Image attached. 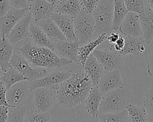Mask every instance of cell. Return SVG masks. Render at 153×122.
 Wrapping results in <instances>:
<instances>
[{
	"label": "cell",
	"instance_id": "37",
	"mask_svg": "<svg viewBox=\"0 0 153 122\" xmlns=\"http://www.w3.org/2000/svg\"><path fill=\"white\" fill-rule=\"evenodd\" d=\"M11 7L18 9H23L27 7L28 0H9Z\"/></svg>",
	"mask_w": 153,
	"mask_h": 122
},
{
	"label": "cell",
	"instance_id": "45",
	"mask_svg": "<svg viewBox=\"0 0 153 122\" xmlns=\"http://www.w3.org/2000/svg\"><path fill=\"white\" fill-rule=\"evenodd\" d=\"M2 73V70L0 68V77H1V73Z\"/></svg>",
	"mask_w": 153,
	"mask_h": 122
},
{
	"label": "cell",
	"instance_id": "24",
	"mask_svg": "<svg viewBox=\"0 0 153 122\" xmlns=\"http://www.w3.org/2000/svg\"><path fill=\"white\" fill-rule=\"evenodd\" d=\"M82 7L79 0H60L56 5V12L74 19L81 12Z\"/></svg>",
	"mask_w": 153,
	"mask_h": 122
},
{
	"label": "cell",
	"instance_id": "2",
	"mask_svg": "<svg viewBox=\"0 0 153 122\" xmlns=\"http://www.w3.org/2000/svg\"><path fill=\"white\" fill-rule=\"evenodd\" d=\"M17 50L28 62L37 67L59 68L73 62L68 58L59 56L55 51L48 48L38 46L30 43H25Z\"/></svg>",
	"mask_w": 153,
	"mask_h": 122
},
{
	"label": "cell",
	"instance_id": "14",
	"mask_svg": "<svg viewBox=\"0 0 153 122\" xmlns=\"http://www.w3.org/2000/svg\"><path fill=\"white\" fill-rule=\"evenodd\" d=\"M80 44L81 42L78 40H58L55 43V52L59 56L68 58L78 64V52Z\"/></svg>",
	"mask_w": 153,
	"mask_h": 122
},
{
	"label": "cell",
	"instance_id": "5",
	"mask_svg": "<svg viewBox=\"0 0 153 122\" xmlns=\"http://www.w3.org/2000/svg\"><path fill=\"white\" fill-rule=\"evenodd\" d=\"M75 36L81 43H87L91 40L95 30V21L91 14L82 9L74 19Z\"/></svg>",
	"mask_w": 153,
	"mask_h": 122
},
{
	"label": "cell",
	"instance_id": "25",
	"mask_svg": "<svg viewBox=\"0 0 153 122\" xmlns=\"http://www.w3.org/2000/svg\"><path fill=\"white\" fill-rule=\"evenodd\" d=\"M13 46L7 37L0 39V68L7 71L11 67L10 60L13 57Z\"/></svg>",
	"mask_w": 153,
	"mask_h": 122
},
{
	"label": "cell",
	"instance_id": "19",
	"mask_svg": "<svg viewBox=\"0 0 153 122\" xmlns=\"http://www.w3.org/2000/svg\"><path fill=\"white\" fill-rule=\"evenodd\" d=\"M146 43L143 37L126 36L123 49L119 52L123 55H140L146 50Z\"/></svg>",
	"mask_w": 153,
	"mask_h": 122
},
{
	"label": "cell",
	"instance_id": "9",
	"mask_svg": "<svg viewBox=\"0 0 153 122\" xmlns=\"http://www.w3.org/2000/svg\"><path fill=\"white\" fill-rule=\"evenodd\" d=\"M10 64L11 67L23 75L26 80L33 81L39 79L47 74L44 69L32 68L26 58L19 55L14 54L13 55L10 60Z\"/></svg>",
	"mask_w": 153,
	"mask_h": 122
},
{
	"label": "cell",
	"instance_id": "1",
	"mask_svg": "<svg viewBox=\"0 0 153 122\" xmlns=\"http://www.w3.org/2000/svg\"><path fill=\"white\" fill-rule=\"evenodd\" d=\"M93 85L84 71L72 73L56 90V101L59 106L70 109L84 102Z\"/></svg>",
	"mask_w": 153,
	"mask_h": 122
},
{
	"label": "cell",
	"instance_id": "4",
	"mask_svg": "<svg viewBox=\"0 0 153 122\" xmlns=\"http://www.w3.org/2000/svg\"><path fill=\"white\" fill-rule=\"evenodd\" d=\"M114 13V0H100L92 12L95 21L94 36L112 32Z\"/></svg>",
	"mask_w": 153,
	"mask_h": 122
},
{
	"label": "cell",
	"instance_id": "6",
	"mask_svg": "<svg viewBox=\"0 0 153 122\" xmlns=\"http://www.w3.org/2000/svg\"><path fill=\"white\" fill-rule=\"evenodd\" d=\"M72 74V71H54L47 74L42 78L33 81H29V87L30 92L39 87H44L48 89L57 90L60 85L69 78Z\"/></svg>",
	"mask_w": 153,
	"mask_h": 122
},
{
	"label": "cell",
	"instance_id": "31",
	"mask_svg": "<svg viewBox=\"0 0 153 122\" xmlns=\"http://www.w3.org/2000/svg\"><path fill=\"white\" fill-rule=\"evenodd\" d=\"M125 5L128 10L140 14L146 8L147 0H124Z\"/></svg>",
	"mask_w": 153,
	"mask_h": 122
},
{
	"label": "cell",
	"instance_id": "15",
	"mask_svg": "<svg viewBox=\"0 0 153 122\" xmlns=\"http://www.w3.org/2000/svg\"><path fill=\"white\" fill-rule=\"evenodd\" d=\"M123 85L120 69L105 72L100 78L97 87L100 91L105 93Z\"/></svg>",
	"mask_w": 153,
	"mask_h": 122
},
{
	"label": "cell",
	"instance_id": "11",
	"mask_svg": "<svg viewBox=\"0 0 153 122\" xmlns=\"http://www.w3.org/2000/svg\"><path fill=\"white\" fill-rule=\"evenodd\" d=\"M32 17L30 12L27 11L26 14L17 23L7 35V39L13 45L25 38L30 37L29 26Z\"/></svg>",
	"mask_w": 153,
	"mask_h": 122
},
{
	"label": "cell",
	"instance_id": "38",
	"mask_svg": "<svg viewBox=\"0 0 153 122\" xmlns=\"http://www.w3.org/2000/svg\"><path fill=\"white\" fill-rule=\"evenodd\" d=\"M11 7L9 0H0V16L4 15Z\"/></svg>",
	"mask_w": 153,
	"mask_h": 122
},
{
	"label": "cell",
	"instance_id": "42",
	"mask_svg": "<svg viewBox=\"0 0 153 122\" xmlns=\"http://www.w3.org/2000/svg\"><path fill=\"white\" fill-rule=\"evenodd\" d=\"M120 35L116 32H111L108 35H107L106 40L111 44H114L119 38Z\"/></svg>",
	"mask_w": 153,
	"mask_h": 122
},
{
	"label": "cell",
	"instance_id": "23",
	"mask_svg": "<svg viewBox=\"0 0 153 122\" xmlns=\"http://www.w3.org/2000/svg\"><path fill=\"white\" fill-rule=\"evenodd\" d=\"M139 14L143 37L146 44H151L153 39V11L146 7Z\"/></svg>",
	"mask_w": 153,
	"mask_h": 122
},
{
	"label": "cell",
	"instance_id": "12",
	"mask_svg": "<svg viewBox=\"0 0 153 122\" xmlns=\"http://www.w3.org/2000/svg\"><path fill=\"white\" fill-rule=\"evenodd\" d=\"M28 11L30 12L35 22L51 17L56 12V5L46 0H34L29 2Z\"/></svg>",
	"mask_w": 153,
	"mask_h": 122
},
{
	"label": "cell",
	"instance_id": "34",
	"mask_svg": "<svg viewBox=\"0 0 153 122\" xmlns=\"http://www.w3.org/2000/svg\"><path fill=\"white\" fill-rule=\"evenodd\" d=\"M143 105L148 114L153 117V85L143 96Z\"/></svg>",
	"mask_w": 153,
	"mask_h": 122
},
{
	"label": "cell",
	"instance_id": "16",
	"mask_svg": "<svg viewBox=\"0 0 153 122\" xmlns=\"http://www.w3.org/2000/svg\"><path fill=\"white\" fill-rule=\"evenodd\" d=\"M52 105V95L49 89L44 87H39L35 89L32 103V110L33 111L41 112H48Z\"/></svg>",
	"mask_w": 153,
	"mask_h": 122
},
{
	"label": "cell",
	"instance_id": "32",
	"mask_svg": "<svg viewBox=\"0 0 153 122\" xmlns=\"http://www.w3.org/2000/svg\"><path fill=\"white\" fill-rule=\"evenodd\" d=\"M50 116L48 112H41L35 111L33 110L26 112L25 121H50Z\"/></svg>",
	"mask_w": 153,
	"mask_h": 122
},
{
	"label": "cell",
	"instance_id": "3",
	"mask_svg": "<svg viewBox=\"0 0 153 122\" xmlns=\"http://www.w3.org/2000/svg\"><path fill=\"white\" fill-rule=\"evenodd\" d=\"M130 98V87L124 85L117 89L103 94L101 101L99 114L113 112L126 109L129 104Z\"/></svg>",
	"mask_w": 153,
	"mask_h": 122
},
{
	"label": "cell",
	"instance_id": "22",
	"mask_svg": "<svg viewBox=\"0 0 153 122\" xmlns=\"http://www.w3.org/2000/svg\"><path fill=\"white\" fill-rule=\"evenodd\" d=\"M36 24L54 43L58 40H66L65 36L51 18L39 20Z\"/></svg>",
	"mask_w": 153,
	"mask_h": 122
},
{
	"label": "cell",
	"instance_id": "8",
	"mask_svg": "<svg viewBox=\"0 0 153 122\" xmlns=\"http://www.w3.org/2000/svg\"><path fill=\"white\" fill-rule=\"evenodd\" d=\"M30 92L29 80H23L11 86L6 93L7 100L10 107L15 108L25 104Z\"/></svg>",
	"mask_w": 153,
	"mask_h": 122
},
{
	"label": "cell",
	"instance_id": "39",
	"mask_svg": "<svg viewBox=\"0 0 153 122\" xmlns=\"http://www.w3.org/2000/svg\"><path fill=\"white\" fill-rule=\"evenodd\" d=\"M124 44H125V39L122 36H120L118 40L114 44H112L111 46L115 51L118 52H120L124 48Z\"/></svg>",
	"mask_w": 153,
	"mask_h": 122
},
{
	"label": "cell",
	"instance_id": "40",
	"mask_svg": "<svg viewBox=\"0 0 153 122\" xmlns=\"http://www.w3.org/2000/svg\"><path fill=\"white\" fill-rule=\"evenodd\" d=\"M8 108L10 107L5 105H0V121H7Z\"/></svg>",
	"mask_w": 153,
	"mask_h": 122
},
{
	"label": "cell",
	"instance_id": "13",
	"mask_svg": "<svg viewBox=\"0 0 153 122\" xmlns=\"http://www.w3.org/2000/svg\"><path fill=\"white\" fill-rule=\"evenodd\" d=\"M118 30L121 33L126 36L143 37L139 14L136 12L128 11L120 25Z\"/></svg>",
	"mask_w": 153,
	"mask_h": 122
},
{
	"label": "cell",
	"instance_id": "47",
	"mask_svg": "<svg viewBox=\"0 0 153 122\" xmlns=\"http://www.w3.org/2000/svg\"><path fill=\"white\" fill-rule=\"evenodd\" d=\"M151 45H152V46H153V39H152V42H151Z\"/></svg>",
	"mask_w": 153,
	"mask_h": 122
},
{
	"label": "cell",
	"instance_id": "29",
	"mask_svg": "<svg viewBox=\"0 0 153 122\" xmlns=\"http://www.w3.org/2000/svg\"><path fill=\"white\" fill-rule=\"evenodd\" d=\"M126 109L128 111V121L130 122H146L148 121V112L145 108L128 104Z\"/></svg>",
	"mask_w": 153,
	"mask_h": 122
},
{
	"label": "cell",
	"instance_id": "27",
	"mask_svg": "<svg viewBox=\"0 0 153 122\" xmlns=\"http://www.w3.org/2000/svg\"><path fill=\"white\" fill-rule=\"evenodd\" d=\"M128 10L124 0H114V13L112 30H118L120 25L126 18Z\"/></svg>",
	"mask_w": 153,
	"mask_h": 122
},
{
	"label": "cell",
	"instance_id": "21",
	"mask_svg": "<svg viewBox=\"0 0 153 122\" xmlns=\"http://www.w3.org/2000/svg\"><path fill=\"white\" fill-rule=\"evenodd\" d=\"M103 93L99 89L97 86H93L88 95L84 101L87 111L94 118H97L99 108Z\"/></svg>",
	"mask_w": 153,
	"mask_h": 122
},
{
	"label": "cell",
	"instance_id": "30",
	"mask_svg": "<svg viewBox=\"0 0 153 122\" xmlns=\"http://www.w3.org/2000/svg\"><path fill=\"white\" fill-rule=\"evenodd\" d=\"M97 119L99 121L127 122L128 121V111L127 109H124L118 112L99 114Z\"/></svg>",
	"mask_w": 153,
	"mask_h": 122
},
{
	"label": "cell",
	"instance_id": "20",
	"mask_svg": "<svg viewBox=\"0 0 153 122\" xmlns=\"http://www.w3.org/2000/svg\"><path fill=\"white\" fill-rule=\"evenodd\" d=\"M30 37L34 45L45 47L55 51V43L52 42L44 31L36 24L30 23L29 26Z\"/></svg>",
	"mask_w": 153,
	"mask_h": 122
},
{
	"label": "cell",
	"instance_id": "10",
	"mask_svg": "<svg viewBox=\"0 0 153 122\" xmlns=\"http://www.w3.org/2000/svg\"><path fill=\"white\" fill-rule=\"evenodd\" d=\"M28 9V6L23 9L11 7L4 15L0 16V32L1 37L7 36L17 23L26 14Z\"/></svg>",
	"mask_w": 153,
	"mask_h": 122
},
{
	"label": "cell",
	"instance_id": "26",
	"mask_svg": "<svg viewBox=\"0 0 153 122\" xmlns=\"http://www.w3.org/2000/svg\"><path fill=\"white\" fill-rule=\"evenodd\" d=\"M106 37L107 34L102 33L98 36L95 40H91L85 43V45L79 47L78 52V64L83 66L88 56L93 53V51L97 46L106 40Z\"/></svg>",
	"mask_w": 153,
	"mask_h": 122
},
{
	"label": "cell",
	"instance_id": "18",
	"mask_svg": "<svg viewBox=\"0 0 153 122\" xmlns=\"http://www.w3.org/2000/svg\"><path fill=\"white\" fill-rule=\"evenodd\" d=\"M82 67L84 73L91 80L93 86H97L105 71L93 53L88 56Z\"/></svg>",
	"mask_w": 153,
	"mask_h": 122
},
{
	"label": "cell",
	"instance_id": "41",
	"mask_svg": "<svg viewBox=\"0 0 153 122\" xmlns=\"http://www.w3.org/2000/svg\"><path fill=\"white\" fill-rule=\"evenodd\" d=\"M147 73L153 78V53H151L148 57Z\"/></svg>",
	"mask_w": 153,
	"mask_h": 122
},
{
	"label": "cell",
	"instance_id": "44",
	"mask_svg": "<svg viewBox=\"0 0 153 122\" xmlns=\"http://www.w3.org/2000/svg\"><path fill=\"white\" fill-rule=\"evenodd\" d=\"M147 3L149 5V8L153 11V0H147Z\"/></svg>",
	"mask_w": 153,
	"mask_h": 122
},
{
	"label": "cell",
	"instance_id": "7",
	"mask_svg": "<svg viewBox=\"0 0 153 122\" xmlns=\"http://www.w3.org/2000/svg\"><path fill=\"white\" fill-rule=\"evenodd\" d=\"M93 54L102 65L105 72L121 69L124 61L123 56L112 48L109 49L94 50Z\"/></svg>",
	"mask_w": 153,
	"mask_h": 122
},
{
	"label": "cell",
	"instance_id": "28",
	"mask_svg": "<svg viewBox=\"0 0 153 122\" xmlns=\"http://www.w3.org/2000/svg\"><path fill=\"white\" fill-rule=\"evenodd\" d=\"M25 80V77L13 67H11L7 71L2 72L0 77V83L7 90L15 83Z\"/></svg>",
	"mask_w": 153,
	"mask_h": 122
},
{
	"label": "cell",
	"instance_id": "36",
	"mask_svg": "<svg viewBox=\"0 0 153 122\" xmlns=\"http://www.w3.org/2000/svg\"><path fill=\"white\" fill-rule=\"evenodd\" d=\"M7 89L5 88V87L1 83H0V105H2L10 107L7 100Z\"/></svg>",
	"mask_w": 153,
	"mask_h": 122
},
{
	"label": "cell",
	"instance_id": "17",
	"mask_svg": "<svg viewBox=\"0 0 153 122\" xmlns=\"http://www.w3.org/2000/svg\"><path fill=\"white\" fill-rule=\"evenodd\" d=\"M51 18L63 33L67 40H78L75 34L73 18L57 12H55Z\"/></svg>",
	"mask_w": 153,
	"mask_h": 122
},
{
	"label": "cell",
	"instance_id": "43",
	"mask_svg": "<svg viewBox=\"0 0 153 122\" xmlns=\"http://www.w3.org/2000/svg\"><path fill=\"white\" fill-rule=\"evenodd\" d=\"M46 1L54 5H56L60 0H46Z\"/></svg>",
	"mask_w": 153,
	"mask_h": 122
},
{
	"label": "cell",
	"instance_id": "33",
	"mask_svg": "<svg viewBox=\"0 0 153 122\" xmlns=\"http://www.w3.org/2000/svg\"><path fill=\"white\" fill-rule=\"evenodd\" d=\"M26 110L25 107H17L8 112L7 121H25Z\"/></svg>",
	"mask_w": 153,
	"mask_h": 122
},
{
	"label": "cell",
	"instance_id": "46",
	"mask_svg": "<svg viewBox=\"0 0 153 122\" xmlns=\"http://www.w3.org/2000/svg\"><path fill=\"white\" fill-rule=\"evenodd\" d=\"M34 1V0H28V2H32V1Z\"/></svg>",
	"mask_w": 153,
	"mask_h": 122
},
{
	"label": "cell",
	"instance_id": "35",
	"mask_svg": "<svg viewBox=\"0 0 153 122\" xmlns=\"http://www.w3.org/2000/svg\"><path fill=\"white\" fill-rule=\"evenodd\" d=\"M82 9L88 14H92L100 0H79Z\"/></svg>",
	"mask_w": 153,
	"mask_h": 122
}]
</instances>
